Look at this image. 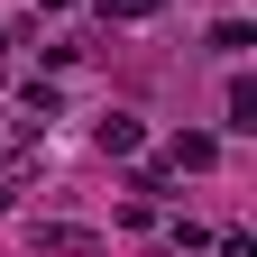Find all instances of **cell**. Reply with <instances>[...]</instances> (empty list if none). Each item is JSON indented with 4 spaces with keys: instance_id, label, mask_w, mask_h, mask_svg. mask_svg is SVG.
Segmentation results:
<instances>
[{
    "instance_id": "9",
    "label": "cell",
    "mask_w": 257,
    "mask_h": 257,
    "mask_svg": "<svg viewBox=\"0 0 257 257\" xmlns=\"http://www.w3.org/2000/svg\"><path fill=\"white\" fill-rule=\"evenodd\" d=\"M0 211H10V184H0Z\"/></svg>"
},
{
    "instance_id": "7",
    "label": "cell",
    "mask_w": 257,
    "mask_h": 257,
    "mask_svg": "<svg viewBox=\"0 0 257 257\" xmlns=\"http://www.w3.org/2000/svg\"><path fill=\"white\" fill-rule=\"evenodd\" d=\"M101 19H119V28H138V19H156V0H101Z\"/></svg>"
},
{
    "instance_id": "2",
    "label": "cell",
    "mask_w": 257,
    "mask_h": 257,
    "mask_svg": "<svg viewBox=\"0 0 257 257\" xmlns=\"http://www.w3.org/2000/svg\"><path fill=\"white\" fill-rule=\"evenodd\" d=\"M28 239H37L46 257H101V230H83V220H37Z\"/></svg>"
},
{
    "instance_id": "8",
    "label": "cell",
    "mask_w": 257,
    "mask_h": 257,
    "mask_svg": "<svg viewBox=\"0 0 257 257\" xmlns=\"http://www.w3.org/2000/svg\"><path fill=\"white\" fill-rule=\"evenodd\" d=\"M37 10H83V0H37Z\"/></svg>"
},
{
    "instance_id": "6",
    "label": "cell",
    "mask_w": 257,
    "mask_h": 257,
    "mask_svg": "<svg viewBox=\"0 0 257 257\" xmlns=\"http://www.w3.org/2000/svg\"><path fill=\"white\" fill-rule=\"evenodd\" d=\"M248 46H257V37H248V28H239V19H220V28H211V55H230V64H239Z\"/></svg>"
},
{
    "instance_id": "1",
    "label": "cell",
    "mask_w": 257,
    "mask_h": 257,
    "mask_svg": "<svg viewBox=\"0 0 257 257\" xmlns=\"http://www.w3.org/2000/svg\"><path fill=\"white\" fill-rule=\"evenodd\" d=\"M211 166H220V138H211V128H175L166 175H211Z\"/></svg>"
},
{
    "instance_id": "4",
    "label": "cell",
    "mask_w": 257,
    "mask_h": 257,
    "mask_svg": "<svg viewBox=\"0 0 257 257\" xmlns=\"http://www.w3.org/2000/svg\"><path fill=\"white\" fill-rule=\"evenodd\" d=\"M220 128H239V138H257V83L248 74H230V119Z\"/></svg>"
},
{
    "instance_id": "3",
    "label": "cell",
    "mask_w": 257,
    "mask_h": 257,
    "mask_svg": "<svg viewBox=\"0 0 257 257\" xmlns=\"http://www.w3.org/2000/svg\"><path fill=\"white\" fill-rule=\"evenodd\" d=\"M92 147H101V156H119V166H128V156H138V147H147V128H138V119H128V110H110L101 128H92Z\"/></svg>"
},
{
    "instance_id": "5",
    "label": "cell",
    "mask_w": 257,
    "mask_h": 257,
    "mask_svg": "<svg viewBox=\"0 0 257 257\" xmlns=\"http://www.w3.org/2000/svg\"><path fill=\"white\" fill-rule=\"evenodd\" d=\"M19 110H28V119H19V128H28V138H37V128H46V119H55V83H28V92H19Z\"/></svg>"
}]
</instances>
